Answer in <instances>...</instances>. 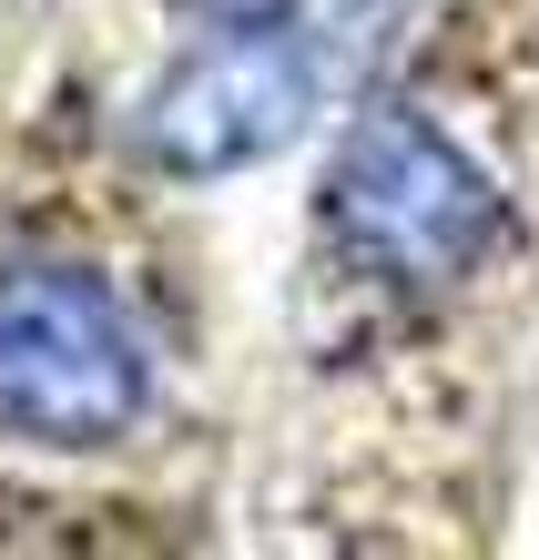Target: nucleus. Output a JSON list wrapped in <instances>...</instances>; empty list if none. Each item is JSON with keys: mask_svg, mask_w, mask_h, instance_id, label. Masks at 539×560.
<instances>
[{"mask_svg": "<svg viewBox=\"0 0 539 560\" xmlns=\"http://www.w3.org/2000/svg\"><path fill=\"white\" fill-rule=\"evenodd\" d=\"M316 224H326V255L347 276L387 285V295H448L499 255L509 205H499L489 163L458 153L427 113L366 103L326 153Z\"/></svg>", "mask_w": 539, "mask_h": 560, "instance_id": "obj_1", "label": "nucleus"}, {"mask_svg": "<svg viewBox=\"0 0 539 560\" xmlns=\"http://www.w3.org/2000/svg\"><path fill=\"white\" fill-rule=\"evenodd\" d=\"M153 408V347L82 266L0 276V428L31 448H113Z\"/></svg>", "mask_w": 539, "mask_h": 560, "instance_id": "obj_2", "label": "nucleus"}, {"mask_svg": "<svg viewBox=\"0 0 539 560\" xmlns=\"http://www.w3.org/2000/svg\"><path fill=\"white\" fill-rule=\"evenodd\" d=\"M184 21H204V31H224V21H295V0H174Z\"/></svg>", "mask_w": 539, "mask_h": 560, "instance_id": "obj_4", "label": "nucleus"}, {"mask_svg": "<svg viewBox=\"0 0 539 560\" xmlns=\"http://www.w3.org/2000/svg\"><path fill=\"white\" fill-rule=\"evenodd\" d=\"M316 113V51L285 21H224L132 103V163L163 184H214L285 153Z\"/></svg>", "mask_w": 539, "mask_h": 560, "instance_id": "obj_3", "label": "nucleus"}]
</instances>
